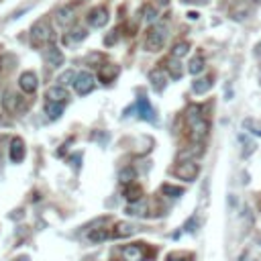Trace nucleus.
Returning <instances> with one entry per match:
<instances>
[{
  "instance_id": "obj_4",
  "label": "nucleus",
  "mask_w": 261,
  "mask_h": 261,
  "mask_svg": "<svg viewBox=\"0 0 261 261\" xmlns=\"http://www.w3.org/2000/svg\"><path fill=\"white\" fill-rule=\"evenodd\" d=\"M96 82H94V76L90 72H80L76 74V80H74V90L80 94V96H86L94 90Z\"/></svg>"
},
{
  "instance_id": "obj_31",
  "label": "nucleus",
  "mask_w": 261,
  "mask_h": 261,
  "mask_svg": "<svg viewBox=\"0 0 261 261\" xmlns=\"http://www.w3.org/2000/svg\"><path fill=\"white\" fill-rule=\"evenodd\" d=\"M86 35H88V33H86V29H84V27H74V29H72L70 39H72V41H82Z\"/></svg>"
},
{
  "instance_id": "obj_24",
  "label": "nucleus",
  "mask_w": 261,
  "mask_h": 261,
  "mask_svg": "<svg viewBox=\"0 0 261 261\" xmlns=\"http://www.w3.org/2000/svg\"><path fill=\"white\" fill-rule=\"evenodd\" d=\"M143 213H145V202H143V200L131 202V204L127 206V215H129V217H141Z\"/></svg>"
},
{
  "instance_id": "obj_10",
  "label": "nucleus",
  "mask_w": 261,
  "mask_h": 261,
  "mask_svg": "<svg viewBox=\"0 0 261 261\" xmlns=\"http://www.w3.org/2000/svg\"><path fill=\"white\" fill-rule=\"evenodd\" d=\"M3 104H5V109L9 111V113H17V111H23L25 109V104H23V100H21V96H17L13 90H9V92H5V98H3Z\"/></svg>"
},
{
  "instance_id": "obj_8",
  "label": "nucleus",
  "mask_w": 261,
  "mask_h": 261,
  "mask_svg": "<svg viewBox=\"0 0 261 261\" xmlns=\"http://www.w3.org/2000/svg\"><path fill=\"white\" fill-rule=\"evenodd\" d=\"M27 155V149H25V141L21 137H15L11 141V162L13 164H21Z\"/></svg>"
},
{
  "instance_id": "obj_37",
  "label": "nucleus",
  "mask_w": 261,
  "mask_h": 261,
  "mask_svg": "<svg viewBox=\"0 0 261 261\" xmlns=\"http://www.w3.org/2000/svg\"><path fill=\"white\" fill-rule=\"evenodd\" d=\"M19 261H29V257H21V259H19Z\"/></svg>"
},
{
  "instance_id": "obj_3",
  "label": "nucleus",
  "mask_w": 261,
  "mask_h": 261,
  "mask_svg": "<svg viewBox=\"0 0 261 261\" xmlns=\"http://www.w3.org/2000/svg\"><path fill=\"white\" fill-rule=\"evenodd\" d=\"M51 37H54V33H51V27H49V23L45 19H41V21H37L33 25V29H31V41L35 45H45V43H49Z\"/></svg>"
},
{
  "instance_id": "obj_7",
  "label": "nucleus",
  "mask_w": 261,
  "mask_h": 261,
  "mask_svg": "<svg viewBox=\"0 0 261 261\" xmlns=\"http://www.w3.org/2000/svg\"><path fill=\"white\" fill-rule=\"evenodd\" d=\"M19 86H21V90H23L25 94H33V92L37 90V86H39L37 74H33V72H23L21 78H19Z\"/></svg>"
},
{
  "instance_id": "obj_33",
  "label": "nucleus",
  "mask_w": 261,
  "mask_h": 261,
  "mask_svg": "<svg viewBox=\"0 0 261 261\" xmlns=\"http://www.w3.org/2000/svg\"><path fill=\"white\" fill-rule=\"evenodd\" d=\"M196 225H198V221H196V217H192V219L186 223V227H184V229H186L188 233H194V231H196Z\"/></svg>"
},
{
  "instance_id": "obj_12",
  "label": "nucleus",
  "mask_w": 261,
  "mask_h": 261,
  "mask_svg": "<svg viewBox=\"0 0 261 261\" xmlns=\"http://www.w3.org/2000/svg\"><path fill=\"white\" fill-rule=\"evenodd\" d=\"M45 98H47V102H68V90L64 88V86H54V88H47V92H45Z\"/></svg>"
},
{
  "instance_id": "obj_39",
  "label": "nucleus",
  "mask_w": 261,
  "mask_h": 261,
  "mask_svg": "<svg viewBox=\"0 0 261 261\" xmlns=\"http://www.w3.org/2000/svg\"><path fill=\"white\" fill-rule=\"evenodd\" d=\"M259 206H261V200H259Z\"/></svg>"
},
{
  "instance_id": "obj_21",
  "label": "nucleus",
  "mask_w": 261,
  "mask_h": 261,
  "mask_svg": "<svg viewBox=\"0 0 261 261\" xmlns=\"http://www.w3.org/2000/svg\"><path fill=\"white\" fill-rule=\"evenodd\" d=\"M109 237H113V233H109L107 229H94V231L88 235V239H90L92 243H102V241H107Z\"/></svg>"
},
{
  "instance_id": "obj_19",
  "label": "nucleus",
  "mask_w": 261,
  "mask_h": 261,
  "mask_svg": "<svg viewBox=\"0 0 261 261\" xmlns=\"http://www.w3.org/2000/svg\"><path fill=\"white\" fill-rule=\"evenodd\" d=\"M166 66H168V72H170V76H172L174 80H180V78H182L184 70H182V64H180V60H176V58H170Z\"/></svg>"
},
{
  "instance_id": "obj_34",
  "label": "nucleus",
  "mask_w": 261,
  "mask_h": 261,
  "mask_svg": "<svg viewBox=\"0 0 261 261\" xmlns=\"http://www.w3.org/2000/svg\"><path fill=\"white\" fill-rule=\"evenodd\" d=\"M168 261H186V259H182V257H178V255H170Z\"/></svg>"
},
{
  "instance_id": "obj_14",
  "label": "nucleus",
  "mask_w": 261,
  "mask_h": 261,
  "mask_svg": "<svg viewBox=\"0 0 261 261\" xmlns=\"http://www.w3.org/2000/svg\"><path fill=\"white\" fill-rule=\"evenodd\" d=\"M135 109L139 111V117H141L143 121H149V123H153V121H155V111L151 109V104L147 102V98H139Z\"/></svg>"
},
{
  "instance_id": "obj_11",
  "label": "nucleus",
  "mask_w": 261,
  "mask_h": 261,
  "mask_svg": "<svg viewBox=\"0 0 261 261\" xmlns=\"http://www.w3.org/2000/svg\"><path fill=\"white\" fill-rule=\"evenodd\" d=\"M88 23L92 25V27H96V29H102L104 25L109 23V11L107 9H94V11H90V15H88Z\"/></svg>"
},
{
  "instance_id": "obj_9",
  "label": "nucleus",
  "mask_w": 261,
  "mask_h": 261,
  "mask_svg": "<svg viewBox=\"0 0 261 261\" xmlns=\"http://www.w3.org/2000/svg\"><path fill=\"white\" fill-rule=\"evenodd\" d=\"M149 82H151L155 92H164L166 86H168V76H166V72L162 68H158V70L149 72Z\"/></svg>"
},
{
  "instance_id": "obj_27",
  "label": "nucleus",
  "mask_w": 261,
  "mask_h": 261,
  "mask_svg": "<svg viewBox=\"0 0 261 261\" xmlns=\"http://www.w3.org/2000/svg\"><path fill=\"white\" fill-rule=\"evenodd\" d=\"M202 70H204V60H202L200 56H196V58L190 62V66H188V72L196 76V74H200Z\"/></svg>"
},
{
  "instance_id": "obj_1",
  "label": "nucleus",
  "mask_w": 261,
  "mask_h": 261,
  "mask_svg": "<svg viewBox=\"0 0 261 261\" xmlns=\"http://www.w3.org/2000/svg\"><path fill=\"white\" fill-rule=\"evenodd\" d=\"M186 123L190 127V139L194 143H202L208 135V121L202 115L200 107H190L186 111Z\"/></svg>"
},
{
  "instance_id": "obj_32",
  "label": "nucleus",
  "mask_w": 261,
  "mask_h": 261,
  "mask_svg": "<svg viewBox=\"0 0 261 261\" xmlns=\"http://www.w3.org/2000/svg\"><path fill=\"white\" fill-rule=\"evenodd\" d=\"M245 127H247V129H251L249 133H255L257 137H261V127H257L253 121H245Z\"/></svg>"
},
{
  "instance_id": "obj_36",
  "label": "nucleus",
  "mask_w": 261,
  "mask_h": 261,
  "mask_svg": "<svg viewBox=\"0 0 261 261\" xmlns=\"http://www.w3.org/2000/svg\"><path fill=\"white\" fill-rule=\"evenodd\" d=\"M188 19H190V21H196V19H198V13H188Z\"/></svg>"
},
{
  "instance_id": "obj_26",
  "label": "nucleus",
  "mask_w": 261,
  "mask_h": 261,
  "mask_svg": "<svg viewBox=\"0 0 261 261\" xmlns=\"http://www.w3.org/2000/svg\"><path fill=\"white\" fill-rule=\"evenodd\" d=\"M162 192H164V196H170V198H180V196L184 194L182 188L172 186V184H164V186H162Z\"/></svg>"
},
{
  "instance_id": "obj_29",
  "label": "nucleus",
  "mask_w": 261,
  "mask_h": 261,
  "mask_svg": "<svg viewBox=\"0 0 261 261\" xmlns=\"http://www.w3.org/2000/svg\"><path fill=\"white\" fill-rule=\"evenodd\" d=\"M143 19H145L147 23H155V21H158V11H155L153 7H145V11H143Z\"/></svg>"
},
{
  "instance_id": "obj_17",
  "label": "nucleus",
  "mask_w": 261,
  "mask_h": 261,
  "mask_svg": "<svg viewBox=\"0 0 261 261\" xmlns=\"http://www.w3.org/2000/svg\"><path fill=\"white\" fill-rule=\"evenodd\" d=\"M62 113H64V104H62V102H47V104H45V115H47V119L58 121V119L62 117Z\"/></svg>"
},
{
  "instance_id": "obj_2",
  "label": "nucleus",
  "mask_w": 261,
  "mask_h": 261,
  "mask_svg": "<svg viewBox=\"0 0 261 261\" xmlns=\"http://www.w3.org/2000/svg\"><path fill=\"white\" fill-rule=\"evenodd\" d=\"M168 41V25L164 23H158L153 25L151 31L147 33V39H145V49L147 51H160Z\"/></svg>"
},
{
  "instance_id": "obj_30",
  "label": "nucleus",
  "mask_w": 261,
  "mask_h": 261,
  "mask_svg": "<svg viewBox=\"0 0 261 261\" xmlns=\"http://www.w3.org/2000/svg\"><path fill=\"white\" fill-rule=\"evenodd\" d=\"M202 153V145L198 143L196 145V149H186V151H182L180 153V160H186V158H196V155H200Z\"/></svg>"
},
{
  "instance_id": "obj_38",
  "label": "nucleus",
  "mask_w": 261,
  "mask_h": 261,
  "mask_svg": "<svg viewBox=\"0 0 261 261\" xmlns=\"http://www.w3.org/2000/svg\"><path fill=\"white\" fill-rule=\"evenodd\" d=\"M253 3H261V0H253Z\"/></svg>"
},
{
  "instance_id": "obj_15",
  "label": "nucleus",
  "mask_w": 261,
  "mask_h": 261,
  "mask_svg": "<svg viewBox=\"0 0 261 261\" xmlns=\"http://www.w3.org/2000/svg\"><path fill=\"white\" fill-rule=\"evenodd\" d=\"M137 233V227H133L131 223H117L115 229H113V237L115 239H125V237H131Z\"/></svg>"
},
{
  "instance_id": "obj_22",
  "label": "nucleus",
  "mask_w": 261,
  "mask_h": 261,
  "mask_svg": "<svg viewBox=\"0 0 261 261\" xmlns=\"http://www.w3.org/2000/svg\"><path fill=\"white\" fill-rule=\"evenodd\" d=\"M188 51H190V45H188L186 41H180V43H176L174 49H172V58L182 60L184 56H188Z\"/></svg>"
},
{
  "instance_id": "obj_16",
  "label": "nucleus",
  "mask_w": 261,
  "mask_h": 261,
  "mask_svg": "<svg viewBox=\"0 0 261 261\" xmlns=\"http://www.w3.org/2000/svg\"><path fill=\"white\" fill-rule=\"evenodd\" d=\"M47 60H49V66H54V68H60L64 64V54H62V49L56 47V45H51L47 49Z\"/></svg>"
},
{
  "instance_id": "obj_6",
  "label": "nucleus",
  "mask_w": 261,
  "mask_h": 261,
  "mask_svg": "<svg viewBox=\"0 0 261 261\" xmlns=\"http://www.w3.org/2000/svg\"><path fill=\"white\" fill-rule=\"evenodd\" d=\"M174 174L180 180H184V182H194L198 178V174H200V168L194 162H182V164H178V168L174 170Z\"/></svg>"
},
{
  "instance_id": "obj_35",
  "label": "nucleus",
  "mask_w": 261,
  "mask_h": 261,
  "mask_svg": "<svg viewBox=\"0 0 261 261\" xmlns=\"http://www.w3.org/2000/svg\"><path fill=\"white\" fill-rule=\"evenodd\" d=\"M184 3H198V5H206L208 0H184Z\"/></svg>"
},
{
  "instance_id": "obj_25",
  "label": "nucleus",
  "mask_w": 261,
  "mask_h": 261,
  "mask_svg": "<svg viewBox=\"0 0 261 261\" xmlns=\"http://www.w3.org/2000/svg\"><path fill=\"white\" fill-rule=\"evenodd\" d=\"M137 178V172L133 170V168H125L121 174H119V180H121V184H125V186H129V184H133V180Z\"/></svg>"
},
{
  "instance_id": "obj_18",
  "label": "nucleus",
  "mask_w": 261,
  "mask_h": 261,
  "mask_svg": "<svg viewBox=\"0 0 261 261\" xmlns=\"http://www.w3.org/2000/svg\"><path fill=\"white\" fill-rule=\"evenodd\" d=\"M213 88V76H206V78H198L194 84H192V90L196 94H204Z\"/></svg>"
},
{
  "instance_id": "obj_23",
  "label": "nucleus",
  "mask_w": 261,
  "mask_h": 261,
  "mask_svg": "<svg viewBox=\"0 0 261 261\" xmlns=\"http://www.w3.org/2000/svg\"><path fill=\"white\" fill-rule=\"evenodd\" d=\"M74 11H76V5H70V7H66V9H60L56 17H58V21L64 25V23H70V21H72Z\"/></svg>"
},
{
  "instance_id": "obj_20",
  "label": "nucleus",
  "mask_w": 261,
  "mask_h": 261,
  "mask_svg": "<svg viewBox=\"0 0 261 261\" xmlns=\"http://www.w3.org/2000/svg\"><path fill=\"white\" fill-rule=\"evenodd\" d=\"M141 196H143V190H141V186H137V184H131V186L125 190V198H127L129 202H139Z\"/></svg>"
},
{
  "instance_id": "obj_13",
  "label": "nucleus",
  "mask_w": 261,
  "mask_h": 261,
  "mask_svg": "<svg viewBox=\"0 0 261 261\" xmlns=\"http://www.w3.org/2000/svg\"><path fill=\"white\" fill-rule=\"evenodd\" d=\"M117 76H119V66H115V64H107V66H102L98 70V80L104 82V84L115 82Z\"/></svg>"
},
{
  "instance_id": "obj_5",
  "label": "nucleus",
  "mask_w": 261,
  "mask_h": 261,
  "mask_svg": "<svg viewBox=\"0 0 261 261\" xmlns=\"http://www.w3.org/2000/svg\"><path fill=\"white\" fill-rule=\"evenodd\" d=\"M121 257L125 261H143L147 257V249L143 247V243H135V245H125L119 249Z\"/></svg>"
},
{
  "instance_id": "obj_28",
  "label": "nucleus",
  "mask_w": 261,
  "mask_h": 261,
  "mask_svg": "<svg viewBox=\"0 0 261 261\" xmlns=\"http://www.w3.org/2000/svg\"><path fill=\"white\" fill-rule=\"evenodd\" d=\"M74 80H76V74H74L72 70H68L66 74H62V76H60V80H58V82H60V86H70V84L74 86Z\"/></svg>"
}]
</instances>
